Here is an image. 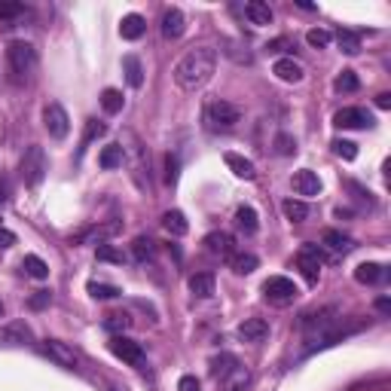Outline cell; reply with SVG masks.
<instances>
[{
	"label": "cell",
	"mask_w": 391,
	"mask_h": 391,
	"mask_svg": "<svg viewBox=\"0 0 391 391\" xmlns=\"http://www.w3.org/2000/svg\"><path fill=\"white\" fill-rule=\"evenodd\" d=\"M25 3H0V22H10V18L25 16Z\"/></svg>",
	"instance_id": "obj_44"
},
{
	"label": "cell",
	"mask_w": 391,
	"mask_h": 391,
	"mask_svg": "<svg viewBox=\"0 0 391 391\" xmlns=\"http://www.w3.org/2000/svg\"><path fill=\"white\" fill-rule=\"evenodd\" d=\"M122 159H129V165H132V178H135V184L141 187V190H147V180H144V174L150 172V153H147V147L138 141V135H132V132H122Z\"/></svg>",
	"instance_id": "obj_3"
},
{
	"label": "cell",
	"mask_w": 391,
	"mask_h": 391,
	"mask_svg": "<svg viewBox=\"0 0 391 391\" xmlns=\"http://www.w3.org/2000/svg\"><path fill=\"white\" fill-rule=\"evenodd\" d=\"M376 107H382V110H388V107H391V95H388V92H382V95H376Z\"/></svg>",
	"instance_id": "obj_50"
},
{
	"label": "cell",
	"mask_w": 391,
	"mask_h": 391,
	"mask_svg": "<svg viewBox=\"0 0 391 391\" xmlns=\"http://www.w3.org/2000/svg\"><path fill=\"white\" fill-rule=\"evenodd\" d=\"M272 74H275L282 83H303L306 70H303V64L293 62V58H278V62L272 64Z\"/></svg>",
	"instance_id": "obj_17"
},
{
	"label": "cell",
	"mask_w": 391,
	"mask_h": 391,
	"mask_svg": "<svg viewBox=\"0 0 391 391\" xmlns=\"http://www.w3.org/2000/svg\"><path fill=\"white\" fill-rule=\"evenodd\" d=\"M0 318H3V303H0Z\"/></svg>",
	"instance_id": "obj_51"
},
{
	"label": "cell",
	"mask_w": 391,
	"mask_h": 391,
	"mask_svg": "<svg viewBox=\"0 0 391 391\" xmlns=\"http://www.w3.org/2000/svg\"><path fill=\"white\" fill-rule=\"evenodd\" d=\"M245 16L251 25H257V28H266V25H272V10L269 3H263V0H247L245 3Z\"/></svg>",
	"instance_id": "obj_19"
},
{
	"label": "cell",
	"mask_w": 391,
	"mask_h": 391,
	"mask_svg": "<svg viewBox=\"0 0 391 391\" xmlns=\"http://www.w3.org/2000/svg\"><path fill=\"white\" fill-rule=\"evenodd\" d=\"M12 245H16V232H10V230L0 226V251H6V247H12Z\"/></svg>",
	"instance_id": "obj_47"
},
{
	"label": "cell",
	"mask_w": 391,
	"mask_h": 391,
	"mask_svg": "<svg viewBox=\"0 0 391 391\" xmlns=\"http://www.w3.org/2000/svg\"><path fill=\"white\" fill-rule=\"evenodd\" d=\"M236 224L242 226L247 236H251V232H257V226H260V224H257V211H254L251 205H242V208L236 211Z\"/></svg>",
	"instance_id": "obj_35"
},
{
	"label": "cell",
	"mask_w": 391,
	"mask_h": 391,
	"mask_svg": "<svg viewBox=\"0 0 391 391\" xmlns=\"http://www.w3.org/2000/svg\"><path fill=\"white\" fill-rule=\"evenodd\" d=\"M147 31V22L144 16H138V12H129V16H122L120 22V37L122 40H141Z\"/></svg>",
	"instance_id": "obj_18"
},
{
	"label": "cell",
	"mask_w": 391,
	"mask_h": 391,
	"mask_svg": "<svg viewBox=\"0 0 391 391\" xmlns=\"http://www.w3.org/2000/svg\"><path fill=\"white\" fill-rule=\"evenodd\" d=\"M202 245H205L208 254H214L220 260H232V254H236V239L230 232H208Z\"/></svg>",
	"instance_id": "obj_15"
},
{
	"label": "cell",
	"mask_w": 391,
	"mask_h": 391,
	"mask_svg": "<svg viewBox=\"0 0 391 391\" xmlns=\"http://www.w3.org/2000/svg\"><path fill=\"white\" fill-rule=\"evenodd\" d=\"M321 242L327 245L330 251H336V254H349L351 247H355V239H351V236H342L340 230H324Z\"/></svg>",
	"instance_id": "obj_25"
},
{
	"label": "cell",
	"mask_w": 391,
	"mask_h": 391,
	"mask_svg": "<svg viewBox=\"0 0 391 391\" xmlns=\"http://www.w3.org/2000/svg\"><path fill=\"white\" fill-rule=\"evenodd\" d=\"M18 174H22L25 187L37 190L46 178V153H43L40 144H31L25 147V156H22V165H18Z\"/></svg>",
	"instance_id": "obj_4"
},
{
	"label": "cell",
	"mask_w": 391,
	"mask_h": 391,
	"mask_svg": "<svg viewBox=\"0 0 391 391\" xmlns=\"http://www.w3.org/2000/svg\"><path fill=\"white\" fill-rule=\"evenodd\" d=\"M122 104H126V98H122L120 89H104V92H101V107H104V113H120Z\"/></svg>",
	"instance_id": "obj_33"
},
{
	"label": "cell",
	"mask_w": 391,
	"mask_h": 391,
	"mask_svg": "<svg viewBox=\"0 0 391 391\" xmlns=\"http://www.w3.org/2000/svg\"><path fill=\"white\" fill-rule=\"evenodd\" d=\"M224 162L232 168V174H236V178H245V180H254V178H257V168H254V162L245 159V156H239V153H224Z\"/></svg>",
	"instance_id": "obj_22"
},
{
	"label": "cell",
	"mask_w": 391,
	"mask_h": 391,
	"mask_svg": "<svg viewBox=\"0 0 391 391\" xmlns=\"http://www.w3.org/2000/svg\"><path fill=\"white\" fill-rule=\"evenodd\" d=\"M236 367H239V358L236 355H226V351H224L220 358H214V361H211V376H214V379H226V376H230Z\"/></svg>",
	"instance_id": "obj_30"
},
{
	"label": "cell",
	"mask_w": 391,
	"mask_h": 391,
	"mask_svg": "<svg viewBox=\"0 0 391 391\" xmlns=\"http://www.w3.org/2000/svg\"><path fill=\"white\" fill-rule=\"evenodd\" d=\"M266 334H269V324H266L263 318H245V321L239 324V336H242L245 342H260Z\"/></svg>",
	"instance_id": "obj_20"
},
{
	"label": "cell",
	"mask_w": 391,
	"mask_h": 391,
	"mask_svg": "<svg viewBox=\"0 0 391 391\" xmlns=\"http://www.w3.org/2000/svg\"><path fill=\"white\" fill-rule=\"evenodd\" d=\"M178 391H199V379H196V376H180Z\"/></svg>",
	"instance_id": "obj_46"
},
{
	"label": "cell",
	"mask_w": 391,
	"mask_h": 391,
	"mask_svg": "<svg viewBox=\"0 0 391 391\" xmlns=\"http://www.w3.org/2000/svg\"><path fill=\"white\" fill-rule=\"evenodd\" d=\"M162 226H165V230L172 232L174 239L187 236V230H190V224H187L184 211H165V214H162Z\"/></svg>",
	"instance_id": "obj_26"
},
{
	"label": "cell",
	"mask_w": 391,
	"mask_h": 391,
	"mask_svg": "<svg viewBox=\"0 0 391 391\" xmlns=\"http://www.w3.org/2000/svg\"><path fill=\"white\" fill-rule=\"evenodd\" d=\"M187 284H190V291L199 299H208L214 293V272H196V275H190Z\"/></svg>",
	"instance_id": "obj_24"
},
{
	"label": "cell",
	"mask_w": 391,
	"mask_h": 391,
	"mask_svg": "<svg viewBox=\"0 0 391 391\" xmlns=\"http://www.w3.org/2000/svg\"><path fill=\"white\" fill-rule=\"evenodd\" d=\"M86 291L92 293L95 299H113V297H120V288H113V284H104V282H89L86 284Z\"/></svg>",
	"instance_id": "obj_40"
},
{
	"label": "cell",
	"mask_w": 391,
	"mask_h": 391,
	"mask_svg": "<svg viewBox=\"0 0 391 391\" xmlns=\"http://www.w3.org/2000/svg\"><path fill=\"white\" fill-rule=\"evenodd\" d=\"M321 260H324V254H321V247H315V245H306L303 251L297 254V266L309 284H315L318 275H321Z\"/></svg>",
	"instance_id": "obj_11"
},
{
	"label": "cell",
	"mask_w": 391,
	"mask_h": 391,
	"mask_svg": "<svg viewBox=\"0 0 391 391\" xmlns=\"http://www.w3.org/2000/svg\"><path fill=\"white\" fill-rule=\"evenodd\" d=\"M37 64H40V55L28 40H12L6 46V68H10V77L16 83H28L34 77Z\"/></svg>",
	"instance_id": "obj_2"
},
{
	"label": "cell",
	"mask_w": 391,
	"mask_h": 391,
	"mask_svg": "<svg viewBox=\"0 0 391 391\" xmlns=\"http://www.w3.org/2000/svg\"><path fill=\"white\" fill-rule=\"evenodd\" d=\"M272 147H275L278 156H293V153H297V138L288 135V132H278L275 141H272Z\"/></svg>",
	"instance_id": "obj_38"
},
{
	"label": "cell",
	"mask_w": 391,
	"mask_h": 391,
	"mask_svg": "<svg viewBox=\"0 0 391 391\" xmlns=\"http://www.w3.org/2000/svg\"><path fill=\"white\" fill-rule=\"evenodd\" d=\"M98 260H101V263H116V266H122L126 263V254L122 251H116L113 245H98Z\"/></svg>",
	"instance_id": "obj_41"
},
{
	"label": "cell",
	"mask_w": 391,
	"mask_h": 391,
	"mask_svg": "<svg viewBox=\"0 0 391 391\" xmlns=\"http://www.w3.org/2000/svg\"><path fill=\"white\" fill-rule=\"evenodd\" d=\"M214 70H217V49L193 46L178 64H174V83H178L184 92H196V89H202L208 80H211Z\"/></svg>",
	"instance_id": "obj_1"
},
{
	"label": "cell",
	"mask_w": 391,
	"mask_h": 391,
	"mask_svg": "<svg viewBox=\"0 0 391 391\" xmlns=\"http://www.w3.org/2000/svg\"><path fill=\"white\" fill-rule=\"evenodd\" d=\"M334 126L336 129H370V126H376V120H373V113L364 107H342L340 113L334 116Z\"/></svg>",
	"instance_id": "obj_12"
},
{
	"label": "cell",
	"mask_w": 391,
	"mask_h": 391,
	"mask_svg": "<svg viewBox=\"0 0 391 391\" xmlns=\"http://www.w3.org/2000/svg\"><path fill=\"white\" fill-rule=\"evenodd\" d=\"M122 70H126V80L132 89L144 86V68H141V58L138 55H122Z\"/></svg>",
	"instance_id": "obj_23"
},
{
	"label": "cell",
	"mask_w": 391,
	"mask_h": 391,
	"mask_svg": "<svg viewBox=\"0 0 391 391\" xmlns=\"http://www.w3.org/2000/svg\"><path fill=\"white\" fill-rule=\"evenodd\" d=\"M282 211H284V217H288L291 224H303V220L309 217V205H306L303 199H284Z\"/></svg>",
	"instance_id": "obj_27"
},
{
	"label": "cell",
	"mask_w": 391,
	"mask_h": 391,
	"mask_svg": "<svg viewBox=\"0 0 391 391\" xmlns=\"http://www.w3.org/2000/svg\"><path fill=\"white\" fill-rule=\"evenodd\" d=\"M334 89L336 92H358V89H361V80H358L355 70H342V74L334 80Z\"/></svg>",
	"instance_id": "obj_37"
},
{
	"label": "cell",
	"mask_w": 391,
	"mask_h": 391,
	"mask_svg": "<svg viewBox=\"0 0 391 391\" xmlns=\"http://www.w3.org/2000/svg\"><path fill=\"white\" fill-rule=\"evenodd\" d=\"M184 12L178 10V6H168L165 12H162V37H168V40H178L180 34H184Z\"/></svg>",
	"instance_id": "obj_16"
},
{
	"label": "cell",
	"mask_w": 391,
	"mask_h": 391,
	"mask_svg": "<svg viewBox=\"0 0 391 391\" xmlns=\"http://www.w3.org/2000/svg\"><path fill=\"white\" fill-rule=\"evenodd\" d=\"M120 230H122L120 220H110V224H98V226H89V230L77 232V236H70V242H77V245H95V242L107 245Z\"/></svg>",
	"instance_id": "obj_10"
},
{
	"label": "cell",
	"mask_w": 391,
	"mask_h": 391,
	"mask_svg": "<svg viewBox=\"0 0 391 391\" xmlns=\"http://www.w3.org/2000/svg\"><path fill=\"white\" fill-rule=\"evenodd\" d=\"M40 351L49 358L52 364H58V367H64V370H80V355H77V351L70 349L68 342H62V340H43V342H40Z\"/></svg>",
	"instance_id": "obj_7"
},
{
	"label": "cell",
	"mask_w": 391,
	"mask_h": 391,
	"mask_svg": "<svg viewBox=\"0 0 391 391\" xmlns=\"http://www.w3.org/2000/svg\"><path fill=\"white\" fill-rule=\"evenodd\" d=\"M306 43H309L312 49H327L330 43H334V34L324 28H309L306 31Z\"/></svg>",
	"instance_id": "obj_36"
},
{
	"label": "cell",
	"mask_w": 391,
	"mask_h": 391,
	"mask_svg": "<svg viewBox=\"0 0 391 391\" xmlns=\"http://www.w3.org/2000/svg\"><path fill=\"white\" fill-rule=\"evenodd\" d=\"M49 303V291H37V297H31V309H43Z\"/></svg>",
	"instance_id": "obj_48"
},
{
	"label": "cell",
	"mask_w": 391,
	"mask_h": 391,
	"mask_svg": "<svg viewBox=\"0 0 391 391\" xmlns=\"http://www.w3.org/2000/svg\"><path fill=\"white\" fill-rule=\"evenodd\" d=\"M132 254H135V260H141V263H144V260L153 257V242H150V239H144V236H138V239L132 242Z\"/></svg>",
	"instance_id": "obj_43"
},
{
	"label": "cell",
	"mask_w": 391,
	"mask_h": 391,
	"mask_svg": "<svg viewBox=\"0 0 391 391\" xmlns=\"http://www.w3.org/2000/svg\"><path fill=\"white\" fill-rule=\"evenodd\" d=\"M110 351H113L120 361L132 364V367L144 364V349H141V342L129 340V336H113V340H110Z\"/></svg>",
	"instance_id": "obj_13"
},
{
	"label": "cell",
	"mask_w": 391,
	"mask_h": 391,
	"mask_svg": "<svg viewBox=\"0 0 391 391\" xmlns=\"http://www.w3.org/2000/svg\"><path fill=\"white\" fill-rule=\"evenodd\" d=\"M22 269H25V275H31V278H37V282H43V278H49V266L43 263L37 254H25V260H22Z\"/></svg>",
	"instance_id": "obj_28"
},
{
	"label": "cell",
	"mask_w": 391,
	"mask_h": 391,
	"mask_svg": "<svg viewBox=\"0 0 391 391\" xmlns=\"http://www.w3.org/2000/svg\"><path fill=\"white\" fill-rule=\"evenodd\" d=\"M178 172H180L178 156L168 153V156H165V184H178Z\"/></svg>",
	"instance_id": "obj_45"
},
{
	"label": "cell",
	"mask_w": 391,
	"mask_h": 391,
	"mask_svg": "<svg viewBox=\"0 0 391 391\" xmlns=\"http://www.w3.org/2000/svg\"><path fill=\"white\" fill-rule=\"evenodd\" d=\"M291 187H293V193H297V196L312 199V196L321 193V178H318L312 168H299V172L291 178Z\"/></svg>",
	"instance_id": "obj_14"
},
{
	"label": "cell",
	"mask_w": 391,
	"mask_h": 391,
	"mask_svg": "<svg viewBox=\"0 0 391 391\" xmlns=\"http://www.w3.org/2000/svg\"><path fill=\"white\" fill-rule=\"evenodd\" d=\"M16 345H34V330L25 321H10L0 327V349H16Z\"/></svg>",
	"instance_id": "obj_9"
},
{
	"label": "cell",
	"mask_w": 391,
	"mask_h": 391,
	"mask_svg": "<svg viewBox=\"0 0 391 391\" xmlns=\"http://www.w3.org/2000/svg\"><path fill=\"white\" fill-rule=\"evenodd\" d=\"M43 126H46V132L52 135L55 141H64L70 132V116L68 110L62 107V104H46V110H43Z\"/></svg>",
	"instance_id": "obj_8"
},
{
	"label": "cell",
	"mask_w": 391,
	"mask_h": 391,
	"mask_svg": "<svg viewBox=\"0 0 391 391\" xmlns=\"http://www.w3.org/2000/svg\"><path fill=\"white\" fill-rule=\"evenodd\" d=\"M263 297L269 299V303H275V306H288L299 297V288L291 282V278L272 275V278H266L263 282Z\"/></svg>",
	"instance_id": "obj_6"
},
{
	"label": "cell",
	"mask_w": 391,
	"mask_h": 391,
	"mask_svg": "<svg viewBox=\"0 0 391 391\" xmlns=\"http://www.w3.org/2000/svg\"><path fill=\"white\" fill-rule=\"evenodd\" d=\"M336 43H340V49L345 55H358V52H361V34H358V31L340 28L336 31Z\"/></svg>",
	"instance_id": "obj_29"
},
{
	"label": "cell",
	"mask_w": 391,
	"mask_h": 391,
	"mask_svg": "<svg viewBox=\"0 0 391 391\" xmlns=\"http://www.w3.org/2000/svg\"><path fill=\"white\" fill-rule=\"evenodd\" d=\"M104 135H107V126H104V122H98V120H89L86 122V132H83V141H80V144H83L80 150H86L95 138H104Z\"/></svg>",
	"instance_id": "obj_39"
},
{
	"label": "cell",
	"mask_w": 391,
	"mask_h": 391,
	"mask_svg": "<svg viewBox=\"0 0 391 391\" xmlns=\"http://www.w3.org/2000/svg\"><path fill=\"white\" fill-rule=\"evenodd\" d=\"M104 327H107L110 334L122 336V330H129V327H132V318H129L126 312H110V315L104 318Z\"/></svg>",
	"instance_id": "obj_34"
},
{
	"label": "cell",
	"mask_w": 391,
	"mask_h": 391,
	"mask_svg": "<svg viewBox=\"0 0 391 391\" xmlns=\"http://www.w3.org/2000/svg\"><path fill=\"white\" fill-rule=\"evenodd\" d=\"M330 147H334V153L340 156V159H345V162H351V159L358 156V144H355V141H342V138H336Z\"/></svg>",
	"instance_id": "obj_42"
},
{
	"label": "cell",
	"mask_w": 391,
	"mask_h": 391,
	"mask_svg": "<svg viewBox=\"0 0 391 391\" xmlns=\"http://www.w3.org/2000/svg\"><path fill=\"white\" fill-rule=\"evenodd\" d=\"M122 162H126V159H122V147H120V144L104 147L101 156H98V165H101L104 172H113V168H120Z\"/></svg>",
	"instance_id": "obj_31"
},
{
	"label": "cell",
	"mask_w": 391,
	"mask_h": 391,
	"mask_svg": "<svg viewBox=\"0 0 391 391\" xmlns=\"http://www.w3.org/2000/svg\"><path fill=\"white\" fill-rule=\"evenodd\" d=\"M257 263L260 260L254 257V254H232V260H230V266H232V272H236V275H251L254 269H257Z\"/></svg>",
	"instance_id": "obj_32"
},
{
	"label": "cell",
	"mask_w": 391,
	"mask_h": 391,
	"mask_svg": "<svg viewBox=\"0 0 391 391\" xmlns=\"http://www.w3.org/2000/svg\"><path fill=\"white\" fill-rule=\"evenodd\" d=\"M376 309H379L382 315H388V312H391V299L388 297H379V299H376Z\"/></svg>",
	"instance_id": "obj_49"
},
{
	"label": "cell",
	"mask_w": 391,
	"mask_h": 391,
	"mask_svg": "<svg viewBox=\"0 0 391 391\" xmlns=\"http://www.w3.org/2000/svg\"><path fill=\"white\" fill-rule=\"evenodd\" d=\"M386 278H388V269L382 263H361L355 269V282H361V284H379Z\"/></svg>",
	"instance_id": "obj_21"
},
{
	"label": "cell",
	"mask_w": 391,
	"mask_h": 391,
	"mask_svg": "<svg viewBox=\"0 0 391 391\" xmlns=\"http://www.w3.org/2000/svg\"><path fill=\"white\" fill-rule=\"evenodd\" d=\"M239 120H242V110L230 101H220L217 98V101H211L205 107V122L211 132H230V129L239 126Z\"/></svg>",
	"instance_id": "obj_5"
}]
</instances>
